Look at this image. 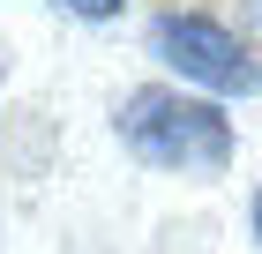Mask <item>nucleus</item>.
<instances>
[{
  "label": "nucleus",
  "instance_id": "f257e3e1",
  "mask_svg": "<svg viewBox=\"0 0 262 254\" xmlns=\"http://www.w3.org/2000/svg\"><path fill=\"white\" fill-rule=\"evenodd\" d=\"M113 135L135 165H158V172H225L232 165V112L210 105L202 90H172V82L127 90V105L113 112Z\"/></svg>",
  "mask_w": 262,
  "mask_h": 254
},
{
  "label": "nucleus",
  "instance_id": "f03ea898",
  "mask_svg": "<svg viewBox=\"0 0 262 254\" xmlns=\"http://www.w3.org/2000/svg\"><path fill=\"white\" fill-rule=\"evenodd\" d=\"M150 53H158L172 75H187L195 90H210V98H247L262 82L255 53H247L217 15H202V8H158V15H150Z\"/></svg>",
  "mask_w": 262,
  "mask_h": 254
},
{
  "label": "nucleus",
  "instance_id": "7ed1b4c3",
  "mask_svg": "<svg viewBox=\"0 0 262 254\" xmlns=\"http://www.w3.org/2000/svg\"><path fill=\"white\" fill-rule=\"evenodd\" d=\"M60 8H68V15H82V22H113L127 0H60Z\"/></svg>",
  "mask_w": 262,
  "mask_h": 254
},
{
  "label": "nucleus",
  "instance_id": "20e7f679",
  "mask_svg": "<svg viewBox=\"0 0 262 254\" xmlns=\"http://www.w3.org/2000/svg\"><path fill=\"white\" fill-rule=\"evenodd\" d=\"M247 224H255V247H262V187H255V202H247Z\"/></svg>",
  "mask_w": 262,
  "mask_h": 254
}]
</instances>
